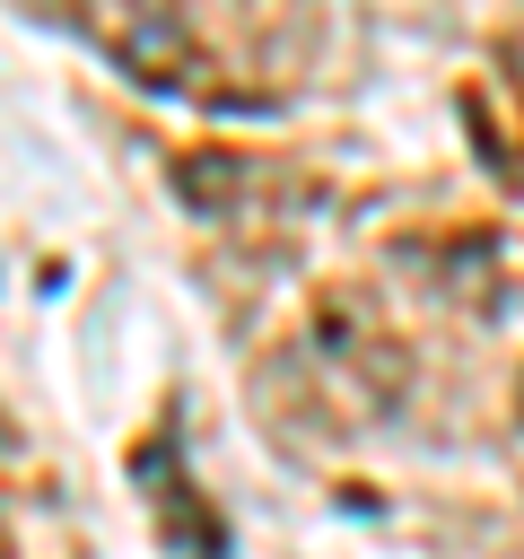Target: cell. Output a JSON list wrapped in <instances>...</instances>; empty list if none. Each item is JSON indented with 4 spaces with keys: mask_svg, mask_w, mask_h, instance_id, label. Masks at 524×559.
Masks as SVG:
<instances>
[{
    "mask_svg": "<svg viewBox=\"0 0 524 559\" xmlns=\"http://www.w3.org/2000/svg\"><path fill=\"white\" fill-rule=\"evenodd\" d=\"M105 61H122L140 87H166V96H192V105H271L262 87H245L183 9H79L70 17Z\"/></svg>",
    "mask_w": 524,
    "mask_h": 559,
    "instance_id": "1",
    "label": "cell"
},
{
    "mask_svg": "<svg viewBox=\"0 0 524 559\" xmlns=\"http://www.w3.org/2000/svg\"><path fill=\"white\" fill-rule=\"evenodd\" d=\"M175 192L210 227H245V236H279L306 201H323L297 166H271V157H245V148H192V157H175Z\"/></svg>",
    "mask_w": 524,
    "mask_h": 559,
    "instance_id": "2",
    "label": "cell"
},
{
    "mask_svg": "<svg viewBox=\"0 0 524 559\" xmlns=\"http://www.w3.org/2000/svg\"><path fill=\"white\" fill-rule=\"evenodd\" d=\"M131 480L148 489V515H157V533H166L183 559H227V524L201 515V498H192V480H183V445H175V428H157V437L131 454Z\"/></svg>",
    "mask_w": 524,
    "mask_h": 559,
    "instance_id": "3",
    "label": "cell"
},
{
    "mask_svg": "<svg viewBox=\"0 0 524 559\" xmlns=\"http://www.w3.org/2000/svg\"><path fill=\"white\" fill-rule=\"evenodd\" d=\"M515 419H524V376H515Z\"/></svg>",
    "mask_w": 524,
    "mask_h": 559,
    "instance_id": "4",
    "label": "cell"
}]
</instances>
